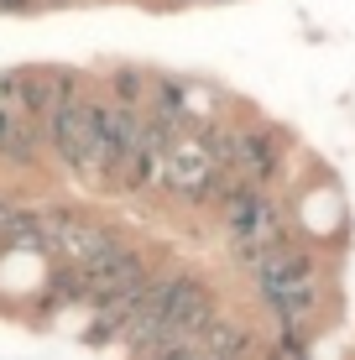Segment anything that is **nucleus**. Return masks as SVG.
Returning <instances> with one entry per match:
<instances>
[{
	"label": "nucleus",
	"mask_w": 355,
	"mask_h": 360,
	"mask_svg": "<svg viewBox=\"0 0 355 360\" xmlns=\"http://www.w3.org/2000/svg\"><path fill=\"white\" fill-rule=\"evenodd\" d=\"M251 292L262 303L272 334H314L324 314V266L303 235H288L262 266L251 271Z\"/></svg>",
	"instance_id": "1"
},
{
	"label": "nucleus",
	"mask_w": 355,
	"mask_h": 360,
	"mask_svg": "<svg viewBox=\"0 0 355 360\" xmlns=\"http://www.w3.org/2000/svg\"><path fill=\"white\" fill-rule=\"evenodd\" d=\"M214 214H219V230H225L230 256H235V266L246 271V277L288 240V235H298L288 225L283 204L272 198V188H256V183H240V178L230 183L225 204H219Z\"/></svg>",
	"instance_id": "2"
},
{
	"label": "nucleus",
	"mask_w": 355,
	"mask_h": 360,
	"mask_svg": "<svg viewBox=\"0 0 355 360\" xmlns=\"http://www.w3.org/2000/svg\"><path fill=\"white\" fill-rule=\"evenodd\" d=\"M42 131H47V152L58 157V167H68L84 183H100V136H94V115H89V89L79 99H63L47 115Z\"/></svg>",
	"instance_id": "3"
},
{
	"label": "nucleus",
	"mask_w": 355,
	"mask_h": 360,
	"mask_svg": "<svg viewBox=\"0 0 355 360\" xmlns=\"http://www.w3.org/2000/svg\"><path fill=\"white\" fill-rule=\"evenodd\" d=\"M283 162H288V131H277L272 120H246L240 126V152H235V178L272 188L283 178Z\"/></svg>",
	"instance_id": "4"
},
{
	"label": "nucleus",
	"mask_w": 355,
	"mask_h": 360,
	"mask_svg": "<svg viewBox=\"0 0 355 360\" xmlns=\"http://www.w3.org/2000/svg\"><path fill=\"white\" fill-rule=\"evenodd\" d=\"M105 89H110V99H115V105H136V110H146V94H152V73L120 63V68H110V73H105Z\"/></svg>",
	"instance_id": "5"
},
{
	"label": "nucleus",
	"mask_w": 355,
	"mask_h": 360,
	"mask_svg": "<svg viewBox=\"0 0 355 360\" xmlns=\"http://www.w3.org/2000/svg\"><path fill=\"white\" fill-rule=\"evenodd\" d=\"M42 0H0V16H37Z\"/></svg>",
	"instance_id": "6"
},
{
	"label": "nucleus",
	"mask_w": 355,
	"mask_h": 360,
	"mask_svg": "<svg viewBox=\"0 0 355 360\" xmlns=\"http://www.w3.org/2000/svg\"><path fill=\"white\" fill-rule=\"evenodd\" d=\"M178 360H219V355H214V350H204V340H193V345H188V350H183Z\"/></svg>",
	"instance_id": "7"
}]
</instances>
